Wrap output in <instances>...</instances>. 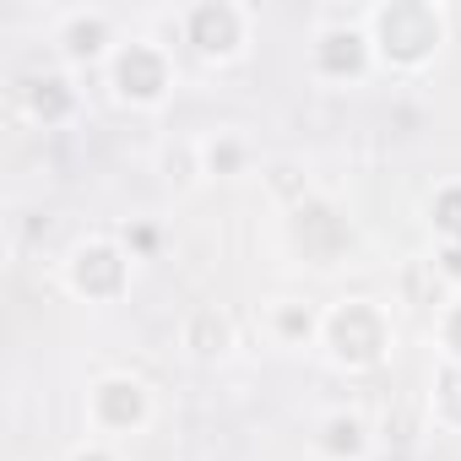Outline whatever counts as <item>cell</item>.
<instances>
[{"label": "cell", "mask_w": 461, "mask_h": 461, "mask_svg": "<svg viewBox=\"0 0 461 461\" xmlns=\"http://www.w3.org/2000/svg\"><path fill=\"white\" fill-rule=\"evenodd\" d=\"M190 39H195V50L201 55H240L245 50V17L234 12V6H206V12H190Z\"/></svg>", "instance_id": "obj_1"}, {"label": "cell", "mask_w": 461, "mask_h": 461, "mask_svg": "<svg viewBox=\"0 0 461 461\" xmlns=\"http://www.w3.org/2000/svg\"><path fill=\"white\" fill-rule=\"evenodd\" d=\"M114 77H120V93L136 98V104H158V98H163V82H168L147 44H131V50L114 60Z\"/></svg>", "instance_id": "obj_2"}, {"label": "cell", "mask_w": 461, "mask_h": 461, "mask_svg": "<svg viewBox=\"0 0 461 461\" xmlns=\"http://www.w3.org/2000/svg\"><path fill=\"white\" fill-rule=\"evenodd\" d=\"M60 44H66V55H71V60L104 55V44H109V17H104V12H77V17H66Z\"/></svg>", "instance_id": "obj_3"}, {"label": "cell", "mask_w": 461, "mask_h": 461, "mask_svg": "<svg viewBox=\"0 0 461 461\" xmlns=\"http://www.w3.org/2000/svg\"><path fill=\"white\" fill-rule=\"evenodd\" d=\"M77 461H109V456H98V450H93V456H87V450H82V456H77Z\"/></svg>", "instance_id": "obj_4"}]
</instances>
